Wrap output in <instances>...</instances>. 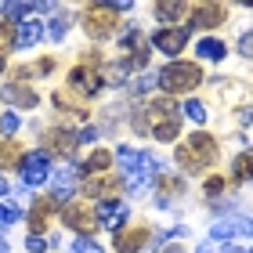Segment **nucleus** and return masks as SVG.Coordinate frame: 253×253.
I'll list each match as a JSON object with an SVG mask.
<instances>
[{
    "instance_id": "f257e3e1",
    "label": "nucleus",
    "mask_w": 253,
    "mask_h": 253,
    "mask_svg": "<svg viewBox=\"0 0 253 253\" xmlns=\"http://www.w3.org/2000/svg\"><path fill=\"white\" fill-rule=\"evenodd\" d=\"M177 163L188 170V174H203L206 167H213V159H217V141L210 134H192L185 137V141L177 145Z\"/></svg>"
},
{
    "instance_id": "58836bf2",
    "label": "nucleus",
    "mask_w": 253,
    "mask_h": 253,
    "mask_svg": "<svg viewBox=\"0 0 253 253\" xmlns=\"http://www.w3.org/2000/svg\"><path fill=\"white\" fill-rule=\"evenodd\" d=\"M0 195H7V181L4 177H0Z\"/></svg>"
},
{
    "instance_id": "f704fd0d",
    "label": "nucleus",
    "mask_w": 253,
    "mask_h": 253,
    "mask_svg": "<svg viewBox=\"0 0 253 253\" xmlns=\"http://www.w3.org/2000/svg\"><path fill=\"white\" fill-rule=\"evenodd\" d=\"M221 188H224V181H221V177H210V181H206V195H210V199H213V195L221 192Z\"/></svg>"
},
{
    "instance_id": "4468645a",
    "label": "nucleus",
    "mask_w": 253,
    "mask_h": 253,
    "mask_svg": "<svg viewBox=\"0 0 253 253\" xmlns=\"http://www.w3.org/2000/svg\"><path fill=\"white\" fill-rule=\"evenodd\" d=\"M224 18V7L221 4H199L195 7V15H192V26L195 29H210V26H217V22ZM188 26V29H192Z\"/></svg>"
},
{
    "instance_id": "6ab92c4d",
    "label": "nucleus",
    "mask_w": 253,
    "mask_h": 253,
    "mask_svg": "<svg viewBox=\"0 0 253 253\" xmlns=\"http://www.w3.org/2000/svg\"><path fill=\"white\" fill-rule=\"evenodd\" d=\"M109 163H112V156L98 148V152L90 156L84 167H80V174H84V177H101V174H109Z\"/></svg>"
},
{
    "instance_id": "cd10ccee",
    "label": "nucleus",
    "mask_w": 253,
    "mask_h": 253,
    "mask_svg": "<svg viewBox=\"0 0 253 253\" xmlns=\"http://www.w3.org/2000/svg\"><path fill=\"white\" fill-rule=\"evenodd\" d=\"M69 253H105V250H101V246L94 243V239H87V235H80V239H76V243H73V250H69Z\"/></svg>"
},
{
    "instance_id": "4c0bfd02",
    "label": "nucleus",
    "mask_w": 253,
    "mask_h": 253,
    "mask_svg": "<svg viewBox=\"0 0 253 253\" xmlns=\"http://www.w3.org/2000/svg\"><path fill=\"white\" fill-rule=\"evenodd\" d=\"M163 253H185V250H181V246H167Z\"/></svg>"
},
{
    "instance_id": "423d86ee",
    "label": "nucleus",
    "mask_w": 253,
    "mask_h": 253,
    "mask_svg": "<svg viewBox=\"0 0 253 253\" xmlns=\"http://www.w3.org/2000/svg\"><path fill=\"white\" fill-rule=\"evenodd\" d=\"M62 221H65V228H76L80 235H90L98 228V217H94V206L90 203H84V199H73L62 210Z\"/></svg>"
},
{
    "instance_id": "a211bd4d",
    "label": "nucleus",
    "mask_w": 253,
    "mask_h": 253,
    "mask_svg": "<svg viewBox=\"0 0 253 253\" xmlns=\"http://www.w3.org/2000/svg\"><path fill=\"white\" fill-rule=\"evenodd\" d=\"M43 37V29H40V22L37 18H29V22H22V26L15 29V47H33Z\"/></svg>"
},
{
    "instance_id": "37998d69",
    "label": "nucleus",
    "mask_w": 253,
    "mask_h": 253,
    "mask_svg": "<svg viewBox=\"0 0 253 253\" xmlns=\"http://www.w3.org/2000/svg\"><path fill=\"white\" fill-rule=\"evenodd\" d=\"M246 253H253V250H246Z\"/></svg>"
},
{
    "instance_id": "473e14b6",
    "label": "nucleus",
    "mask_w": 253,
    "mask_h": 253,
    "mask_svg": "<svg viewBox=\"0 0 253 253\" xmlns=\"http://www.w3.org/2000/svg\"><path fill=\"white\" fill-rule=\"evenodd\" d=\"M47 26H51V29H47V33H51V40H62V37H65V26H69V22H65V18H51Z\"/></svg>"
},
{
    "instance_id": "1a4fd4ad",
    "label": "nucleus",
    "mask_w": 253,
    "mask_h": 253,
    "mask_svg": "<svg viewBox=\"0 0 253 253\" xmlns=\"http://www.w3.org/2000/svg\"><path fill=\"white\" fill-rule=\"evenodd\" d=\"M210 235H213V239H232V235H246V239H253V217H246V213L221 217V221H213Z\"/></svg>"
},
{
    "instance_id": "72a5a7b5",
    "label": "nucleus",
    "mask_w": 253,
    "mask_h": 253,
    "mask_svg": "<svg viewBox=\"0 0 253 253\" xmlns=\"http://www.w3.org/2000/svg\"><path fill=\"white\" fill-rule=\"evenodd\" d=\"M239 54H246V58H253V29L239 37Z\"/></svg>"
},
{
    "instance_id": "0eeeda50",
    "label": "nucleus",
    "mask_w": 253,
    "mask_h": 253,
    "mask_svg": "<svg viewBox=\"0 0 253 253\" xmlns=\"http://www.w3.org/2000/svg\"><path fill=\"white\" fill-rule=\"evenodd\" d=\"M18 170H22V181L26 185H43V181H51V156L47 152H26L18 159Z\"/></svg>"
},
{
    "instance_id": "4be33fe9",
    "label": "nucleus",
    "mask_w": 253,
    "mask_h": 253,
    "mask_svg": "<svg viewBox=\"0 0 253 253\" xmlns=\"http://www.w3.org/2000/svg\"><path fill=\"white\" fill-rule=\"evenodd\" d=\"M232 174H235V181H253V148H246L243 156H235Z\"/></svg>"
},
{
    "instance_id": "6e6552de",
    "label": "nucleus",
    "mask_w": 253,
    "mask_h": 253,
    "mask_svg": "<svg viewBox=\"0 0 253 253\" xmlns=\"http://www.w3.org/2000/svg\"><path fill=\"white\" fill-rule=\"evenodd\" d=\"M94 217H98V228L120 232L123 221H126V203L123 199H101V203H94Z\"/></svg>"
},
{
    "instance_id": "7ed1b4c3",
    "label": "nucleus",
    "mask_w": 253,
    "mask_h": 253,
    "mask_svg": "<svg viewBox=\"0 0 253 253\" xmlns=\"http://www.w3.org/2000/svg\"><path fill=\"white\" fill-rule=\"evenodd\" d=\"M203 84V69L195 62H170L159 69V87L167 94H185V90H195Z\"/></svg>"
},
{
    "instance_id": "ddd939ff",
    "label": "nucleus",
    "mask_w": 253,
    "mask_h": 253,
    "mask_svg": "<svg viewBox=\"0 0 253 253\" xmlns=\"http://www.w3.org/2000/svg\"><path fill=\"white\" fill-rule=\"evenodd\" d=\"M156 188H159V192H156V203H159V206H170V199L185 188V177H181V174H159V177H156Z\"/></svg>"
},
{
    "instance_id": "39448f33",
    "label": "nucleus",
    "mask_w": 253,
    "mask_h": 253,
    "mask_svg": "<svg viewBox=\"0 0 253 253\" xmlns=\"http://www.w3.org/2000/svg\"><path fill=\"white\" fill-rule=\"evenodd\" d=\"M69 87H73V90H80L84 98H90V94H98V90L105 87V73H101L98 65L84 62V65H76L73 73H69Z\"/></svg>"
},
{
    "instance_id": "c9c22d12",
    "label": "nucleus",
    "mask_w": 253,
    "mask_h": 253,
    "mask_svg": "<svg viewBox=\"0 0 253 253\" xmlns=\"http://www.w3.org/2000/svg\"><path fill=\"white\" fill-rule=\"evenodd\" d=\"M239 120H243V123H253V109H250V105H246V109H243V112H239Z\"/></svg>"
},
{
    "instance_id": "c756f323",
    "label": "nucleus",
    "mask_w": 253,
    "mask_h": 253,
    "mask_svg": "<svg viewBox=\"0 0 253 253\" xmlns=\"http://www.w3.org/2000/svg\"><path fill=\"white\" fill-rule=\"evenodd\" d=\"M181 112H185L192 123H206V109L199 105V101H185V109H181Z\"/></svg>"
},
{
    "instance_id": "a878e982",
    "label": "nucleus",
    "mask_w": 253,
    "mask_h": 253,
    "mask_svg": "<svg viewBox=\"0 0 253 253\" xmlns=\"http://www.w3.org/2000/svg\"><path fill=\"white\" fill-rule=\"evenodd\" d=\"M130 126H134L137 134H152V130H148V109H145V105H137V109H134V116H130Z\"/></svg>"
},
{
    "instance_id": "393cba45",
    "label": "nucleus",
    "mask_w": 253,
    "mask_h": 253,
    "mask_svg": "<svg viewBox=\"0 0 253 253\" xmlns=\"http://www.w3.org/2000/svg\"><path fill=\"white\" fill-rule=\"evenodd\" d=\"M18 217H22V210H18L15 203H0V228H11Z\"/></svg>"
},
{
    "instance_id": "9d476101",
    "label": "nucleus",
    "mask_w": 253,
    "mask_h": 253,
    "mask_svg": "<svg viewBox=\"0 0 253 253\" xmlns=\"http://www.w3.org/2000/svg\"><path fill=\"white\" fill-rule=\"evenodd\" d=\"M188 43V26H174V29H159L152 37V47L163 54H181Z\"/></svg>"
},
{
    "instance_id": "20e7f679",
    "label": "nucleus",
    "mask_w": 253,
    "mask_h": 253,
    "mask_svg": "<svg viewBox=\"0 0 253 253\" xmlns=\"http://www.w3.org/2000/svg\"><path fill=\"white\" fill-rule=\"evenodd\" d=\"M112 26H116V11H112L109 4H90L84 11V29H87V37H98V40H105Z\"/></svg>"
},
{
    "instance_id": "7c9ffc66",
    "label": "nucleus",
    "mask_w": 253,
    "mask_h": 253,
    "mask_svg": "<svg viewBox=\"0 0 253 253\" xmlns=\"http://www.w3.org/2000/svg\"><path fill=\"white\" fill-rule=\"evenodd\" d=\"M11 47H15V33H11L7 22H0V54L11 51Z\"/></svg>"
},
{
    "instance_id": "e433bc0d",
    "label": "nucleus",
    "mask_w": 253,
    "mask_h": 253,
    "mask_svg": "<svg viewBox=\"0 0 253 253\" xmlns=\"http://www.w3.org/2000/svg\"><path fill=\"white\" fill-rule=\"evenodd\" d=\"M195 253H217V250H213V243H203V246L195 250Z\"/></svg>"
},
{
    "instance_id": "9b49d317",
    "label": "nucleus",
    "mask_w": 253,
    "mask_h": 253,
    "mask_svg": "<svg viewBox=\"0 0 253 253\" xmlns=\"http://www.w3.org/2000/svg\"><path fill=\"white\" fill-rule=\"evenodd\" d=\"M76 174L80 170H58V174H51L54 177V192H51V203L54 206H69L73 203V192H76Z\"/></svg>"
},
{
    "instance_id": "79ce46f5",
    "label": "nucleus",
    "mask_w": 253,
    "mask_h": 253,
    "mask_svg": "<svg viewBox=\"0 0 253 253\" xmlns=\"http://www.w3.org/2000/svg\"><path fill=\"white\" fill-rule=\"evenodd\" d=\"M228 253H243V250H228Z\"/></svg>"
},
{
    "instance_id": "2eb2a0df",
    "label": "nucleus",
    "mask_w": 253,
    "mask_h": 253,
    "mask_svg": "<svg viewBox=\"0 0 253 253\" xmlns=\"http://www.w3.org/2000/svg\"><path fill=\"white\" fill-rule=\"evenodd\" d=\"M148 243L145 228H134V232H116V253H137Z\"/></svg>"
},
{
    "instance_id": "aec40b11",
    "label": "nucleus",
    "mask_w": 253,
    "mask_h": 253,
    "mask_svg": "<svg viewBox=\"0 0 253 253\" xmlns=\"http://www.w3.org/2000/svg\"><path fill=\"white\" fill-rule=\"evenodd\" d=\"M0 11H4V18L7 22H18V18H33V15H40V4H4V7H0Z\"/></svg>"
},
{
    "instance_id": "f03ea898",
    "label": "nucleus",
    "mask_w": 253,
    "mask_h": 253,
    "mask_svg": "<svg viewBox=\"0 0 253 253\" xmlns=\"http://www.w3.org/2000/svg\"><path fill=\"white\" fill-rule=\"evenodd\" d=\"M148 130L156 134V141H174L181 130V109L174 98H156L148 101Z\"/></svg>"
},
{
    "instance_id": "a19ab883",
    "label": "nucleus",
    "mask_w": 253,
    "mask_h": 253,
    "mask_svg": "<svg viewBox=\"0 0 253 253\" xmlns=\"http://www.w3.org/2000/svg\"><path fill=\"white\" fill-rule=\"evenodd\" d=\"M0 73H4V58H0Z\"/></svg>"
},
{
    "instance_id": "f3484780",
    "label": "nucleus",
    "mask_w": 253,
    "mask_h": 253,
    "mask_svg": "<svg viewBox=\"0 0 253 253\" xmlns=\"http://www.w3.org/2000/svg\"><path fill=\"white\" fill-rule=\"evenodd\" d=\"M4 101H11V105H18V109H33L40 98L33 94L29 87H22V84H7L4 87Z\"/></svg>"
},
{
    "instance_id": "dca6fc26",
    "label": "nucleus",
    "mask_w": 253,
    "mask_h": 253,
    "mask_svg": "<svg viewBox=\"0 0 253 253\" xmlns=\"http://www.w3.org/2000/svg\"><path fill=\"white\" fill-rule=\"evenodd\" d=\"M76 145H80V141H76V134H73V130H51V134H47V156H51V152L69 156Z\"/></svg>"
},
{
    "instance_id": "2f4dec72",
    "label": "nucleus",
    "mask_w": 253,
    "mask_h": 253,
    "mask_svg": "<svg viewBox=\"0 0 253 253\" xmlns=\"http://www.w3.org/2000/svg\"><path fill=\"white\" fill-rule=\"evenodd\" d=\"M47 246H51V243H47L43 235H29V239H26V250H29V253H43Z\"/></svg>"
},
{
    "instance_id": "bb28decb",
    "label": "nucleus",
    "mask_w": 253,
    "mask_h": 253,
    "mask_svg": "<svg viewBox=\"0 0 253 253\" xmlns=\"http://www.w3.org/2000/svg\"><path fill=\"white\" fill-rule=\"evenodd\" d=\"M159 84V76H137L134 84H130V98H137V94H145V90H152Z\"/></svg>"
},
{
    "instance_id": "f8f14e48",
    "label": "nucleus",
    "mask_w": 253,
    "mask_h": 253,
    "mask_svg": "<svg viewBox=\"0 0 253 253\" xmlns=\"http://www.w3.org/2000/svg\"><path fill=\"white\" fill-rule=\"evenodd\" d=\"M120 185H123V177H109V174H101V177H87L84 192H87V195H98V203H101V199H116Z\"/></svg>"
},
{
    "instance_id": "ea45409f",
    "label": "nucleus",
    "mask_w": 253,
    "mask_h": 253,
    "mask_svg": "<svg viewBox=\"0 0 253 253\" xmlns=\"http://www.w3.org/2000/svg\"><path fill=\"white\" fill-rule=\"evenodd\" d=\"M0 253H7V243H4V239H0Z\"/></svg>"
},
{
    "instance_id": "5701e85b",
    "label": "nucleus",
    "mask_w": 253,
    "mask_h": 253,
    "mask_svg": "<svg viewBox=\"0 0 253 253\" xmlns=\"http://www.w3.org/2000/svg\"><path fill=\"white\" fill-rule=\"evenodd\" d=\"M156 18L159 22H177V18H185V4H156Z\"/></svg>"
},
{
    "instance_id": "412c9836",
    "label": "nucleus",
    "mask_w": 253,
    "mask_h": 253,
    "mask_svg": "<svg viewBox=\"0 0 253 253\" xmlns=\"http://www.w3.org/2000/svg\"><path fill=\"white\" fill-rule=\"evenodd\" d=\"M199 58H206V62H221L224 58V43L217 40V37H206V40H199Z\"/></svg>"
},
{
    "instance_id": "c85d7f7f",
    "label": "nucleus",
    "mask_w": 253,
    "mask_h": 253,
    "mask_svg": "<svg viewBox=\"0 0 253 253\" xmlns=\"http://www.w3.org/2000/svg\"><path fill=\"white\" fill-rule=\"evenodd\" d=\"M18 126H22V120L15 116V112H4V116H0V134H4V137H11Z\"/></svg>"
},
{
    "instance_id": "b1692460",
    "label": "nucleus",
    "mask_w": 253,
    "mask_h": 253,
    "mask_svg": "<svg viewBox=\"0 0 253 253\" xmlns=\"http://www.w3.org/2000/svg\"><path fill=\"white\" fill-rule=\"evenodd\" d=\"M51 210H54L51 199L37 203V206H33V213H29V224H33V228H43V224H47V217H51Z\"/></svg>"
}]
</instances>
